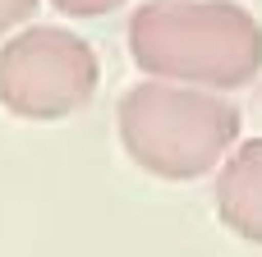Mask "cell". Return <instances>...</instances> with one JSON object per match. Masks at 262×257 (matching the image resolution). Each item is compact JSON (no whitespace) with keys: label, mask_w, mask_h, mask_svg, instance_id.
<instances>
[{"label":"cell","mask_w":262,"mask_h":257,"mask_svg":"<svg viewBox=\"0 0 262 257\" xmlns=\"http://www.w3.org/2000/svg\"><path fill=\"white\" fill-rule=\"evenodd\" d=\"M37 5H41V0H0V37L28 28V18L37 14Z\"/></svg>","instance_id":"5"},{"label":"cell","mask_w":262,"mask_h":257,"mask_svg":"<svg viewBox=\"0 0 262 257\" xmlns=\"http://www.w3.org/2000/svg\"><path fill=\"white\" fill-rule=\"evenodd\" d=\"M143 74L198 92H230L262 74V23L235 0H147L129 18Z\"/></svg>","instance_id":"1"},{"label":"cell","mask_w":262,"mask_h":257,"mask_svg":"<svg viewBox=\"0 0 262 257\" xmlns=\"http://www.w3.org/2000/svg\"><path fill=\"white\" fill-rule=\"evenodd\" d=\"M216 216L230 235L262 244V138L239 143L216 170Z\"/></svg>","instance_id":"4"},{"label":"cell","mask_w":262,"mask_h":257,"mask_svg":"<svg viewBox=\"0 0 262 257\" xmlns=\"http://www.w3.org/2000/svg\"><path fill=\"white\" fill-rule=\"evenodd\" d=\"M60 14H69V18H97V14H111V9H120L124 0H51Z\"/></svg>","instance_id":"6"},{"label":"cell","mask_w":262,"mask_h":257,"mask_svg":"<svg viewBox=\"0 0 262 257\" xmlns=\"http://www.w3.org/2000/svg\"><path fill=\"white\" fill-rule=\"evenodd\" d=\"M120 147L129 161L166 184L212 175L239 143V110L216 92L143 78L120 97L115 110Z\"/></svg>","instance_id":"2"},{"label":"cell","mask_w":262,"mask_h":257,"mask_svg":"<svg viewBox=\"0 0 262 257\" xmlns=\"http://www.w3.org/2000/svg\"><path fill=\"white\" fill-rule=\"evenodd\" d=\"M101 83L97 51L69 28H18L0 46V106L14 120L51 124L92 101Z\"/></svg>","instance_id":"3"}]
</instances>
